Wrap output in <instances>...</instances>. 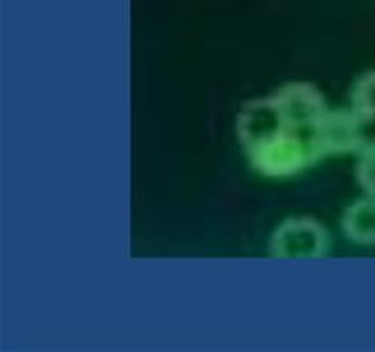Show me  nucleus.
<instances>
[{
	"label": "nucleus",
	"instance_id": "obj_1",
	"mask_svg": "<svg viewBox=\"0 0 375 352\" xmlns=\"http://www.w3.org/2000/svg\"><path fill=\"white\" fill-rule=\"evenodd\" d=\"M249 165L266 178H291L321 160L313 134L282 130L243 149Z\"/></svg>",
	"mask_w": 375,
	"mask_h": 352
},
{
	"label": "nucleus",
	"instance_id": "obj_2",
	"mask_svg": "<svg viewBox=\"0 0 375 352\" xmlns=\"http://www.w3.org/2000/svg\"><path fill=\"white\" fill-rule=\"evenodd\" d=\"M328 230L311 217H289L275 227L269 253L276 259H318L329 252Z\"/></svg>",
	"mask_w": 375,
	"mask_h": 352
},
{
	"label": "nucleus",
	"instance_id": "obj_3",
	"mask_svg": "<svg viewBox=\"0 0 375 352\" xmlns=\"http://www.w3.org/2000/svg\"><path fill=\"white\" fill-rule=\"evenodd\" d=\"M271 97L282 116L286 129L295 132L313 134L318 119L328 110L321 90L309 83L284 84Z\"/></svg>",
	"mask_w": 375,
	"mask_h": 352
},
{
	"label": "nucleus",
	"instance_id": "obj_4",
	"mask_svg": "<svg viewBox=\"0 0 375 352\" xmlns=\"http://www.w3.org/2000/svg\"><path fill=\"white\" fill-rule=\"evenodd\" d=\"M313 142L321 158L324 156L359 154L364 149L361 121L353 109L326 110L318 119Z\"/></svg>",
	"mask_w": 375,
	"mask_h": 352
},
{
	"label": "nucleus",
	"instance_id": "obj_5",
	"mask_svg": "<svg viewBox=\"0 0 375 352\" xmlns=\"http://www.w3.org/2000/svg\"><path fill=\"white\" fill-rule=\"evenodd\" d=\"M342 233L348 240L361 246L375 244V197L366 195L350 204L341 220Z\"/></svg>",
	"mask_w": 375,
	"mask_h": 352
},
{
	"label": "nucleus",
	"instance_id": "obj_6",
	"mask_svg": "<svg viewBox=\"0 0 375 352\" xmlns=\"http://www.w3.org/2000/svg\"><path fill=\"white\" fill-rule=\"evenodd\" d=\"M351 109L361 116L375 117V70L366 72L351 86Z\"/></svg>",
	"mask_w": 375,
	"mask_h": 352
},
{
	"label": "nucleus",
	"instance_id": "obj_7",
	"mask_svg": "<svg viewBox=\"0 0 375 352\" xmlns=\"http://www.w3.org/2000/svg\"><path fill=\"white\" fill-rule=\"evenodd\" d=\"M355 178L364 193L375 197V145L359 152Z\"/></svg>",
	"mask_w": 375,
	"mask_h": 352
}]
</instances>
